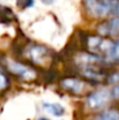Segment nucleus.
Returning a JSON list of instances; mask_svg holds the SVG:
<instances>
[{
    "instance_id": "f257e3e1",
    "label": "nucleus",
    "mask_w": 119,
    "mask_h": 120,
    "mask_svg": "<svg viewBox=\"0 0 119 120\" xmlns=\"http://www.w3.org/2000/svg\"><path fill=\"white\" fill-rule=\"evenodd\" d=\"M86 11L96 18L119 16V0H83Z\"/></svg>"
},
{
    "instance_id": "f03ea898",
    "label": "nucleus",
    "mask_w": 119,
    "mask_h": 120,
    "mask_svg": "<svg viewBox=\"0 0 119 120\" xmlns=\"http://www.w3.org/2000/svg\"><path fill=\"white\" fill-rule=\"evenodd\" d=\"M83 47L85 51L97 55L104 60H106L110 55V51L113 45V41L109 38H103L100 35H89L85 34L83 36Z\"/></svg>"
},
{
    "instance_id": "7ed1b4c3",
    "label": "nucleus",
    "mask_w": 119,
    "mask_h": 120,
    "mask_svg": "<svg viewBox=\"0 0 119 120\" xmlns=\"http://www.w3.org/2000/svg\"><path fill=\"white\" fill-rule=\"evenodd\" d=\"M22 54L35 65H39V67H43L46 64H50L53 58H54V55H53V51L43 45V44H39V43H29L27 44L26 47L22 48Z\"/></svg>"
},
{
    "instance_id": "20e7f679",
    "label": "nucleus",
    "mask_w": 119,
    "mask_h": 120,
    "mask_svg": "<svg viewBox=\"0 0 119 120\" xmlns=\"http://www.w3.org/2000/svg\"><path fill=\"white\" fill-rule=\"evenodd\" d=\"M78 71L79 76L82 78L90 83V84H103L106 83L107 78V70L103 68V65H88V67H82V68H76Z\"/></svg>"
},
{
    "instance_id": "39448f33",
    "label": "nucleus",
    "mask_w": 119,
    "mask_h": 120,
    "mask_svg": "<svg viewBox=\"0 0 119 120\" xmlns=\"http://www.w3.org/2000/svg\"><path fill=\"white\" fill-rule=\"evenodd\" d=\"M7 70L11 75L25 80H33L38 76V71L33 65L16 60H9L7 62Z\"/></svg>"
},
{
    "instance_id": "423d86ee",
    "label": "nucleus",
    "mask_w": 119,
    "mask_h": 120,
    "mask_svg": "<svg viewBox=\"0 0 119 120\" xmlns=\"http://www.w3.org/2000/svg\"><path fill=\"white\" fill-rule=\"evenodd\" d=\"M111 90L107 89H98L96 91H92L86 97V105L92 111H99L105 109L110 101L112 100Z\"/></svg>"
},
{
    "instance_id": "0eeeda50",
    "label": "nucleus",
    "mask_w": 119,
    "mask_h": 120,
    "mask_svg": "<svg viewBox=\"0 0 119 120\" xmlns=\"http://www.w3.org/2000/svg\"><path fill=\"white\" fill-rule=\"evenodd\" d=\"M60 86L71 94L79 96L85 92L88 87V82L78 77H63L60 80Z\"/></svg>"
},
{
    "instance_id": "6e6552de",
    "label": "nucleus",
    "mask_w": 119,
    "mask_h": 120,
    "mask_svg": "<svg viewBox=\"0 0 119 120\" xmlns=\"http://www.w3.org/2000/svg\"><path fill=\"white\" fill-rule=\"evenodd\" d=\"M97 33L103 38H119V16L100 21L97 25Z\"/></svg>"
},
{
    "instance_id": "1a4fd4ad",
    "label": "nucleus",
    "mask_w": 119,
    "mask_h": 120,
    "mask_svg": "<svg viewBox=\"0 0 119 120\" xmlns=\"http://www.w3.org/2000/svg\"><path fill=\"white\" fill-rule=\"evenodd\" d=\"M43 107L46 111H48L50 114L55 116V117H62L65 113V110L62 105L60 104H54V103H44Z\"/></svg>"
},
{
    "instance_id": "9d476101",
    "label": "nucleus",
    "mask_w": 119,
    "mask_h": 120,
    "mask_svg": "<svg viewBox=\"0 0 119 120\" xmlns=\"http://www.w3.org/2000/svg\"><path fill=\"white\" fill-rule=\"evenodd\" d=\"M97 118L99 120H119V109H107L103 111Z\"/></svg>"
},
{
    "instance_id": "9b49d317",
    "label": "nucleus",
    "mask_w": 119,
    "mask_h": 120,
    "mask_svg": "<svg viewBox=\"0 0 119 120\" xmlns=\"http://www.w3.org/2000/svg\"><path fill=\"white\" fill-rule=\"evenodd\" d=\"M106 60H110L112 62H117L119 63V40L113 41V45H112V49L110 51V55Z\"/></svg>"
},
{
    "instance_id": "f8f14e48",
    "label": "nucleus",
    "mask_w": 119,
    "mask_h": 120,
    "mask_svg": "<svg viewBox=\"0 0 119 120\" xmlns=\"http://www.w3.org/2000/svg\"><path fill=\"white\" fill-rule=\"evenodd\" d=\"M12 19H14V14L11 9L5 8V11H0V23L8 25L12 21Z\"/></svg>"
},
{
    "instance_id": "ddd939ff",
    "label": "nucleus",
    "mask_w": 119,
    "mask_h": 120,
    "mask_svg": "<svg viewBox=\"0 0 119 120\" xmlns=\"http://www.w3.org/2000/svg\"><path fill=\"white\" fill-rule=\"evenodd\" d=\"M8 86H9V78L5 72V70L0 67V92L5 91Z\"/></svg>"
},
{
    "instance_id": "4468645a",
    "label": "nucleus",
    "mask_w": 119,
    "mask_h": 120,
    "mask_svg": "<svg viewBox=\"0 0 119 120\" xmlns=\"http://www.w3.org/2000/svg\"><path fill=\"white\" fill-rule=\"evenodd\" d=\"M107 84H119V70H113L107 74L106 78Z\"/></svg>"
},
{
    "instance_id": "2eb2a0df",
    "label": "nucleus",
    "mask_w": 119,
    "mask_h": 120,
    "mask_svg": "<svg viewBox=\"0 0 119 120\" xmlns=\"http://www.w3.org/2000/svg\"><path fill=\"white\" fill-rule=\"evenodd\" d=\"M16 5L20 9H26V8H29L34 5V1L33 0H16Z\"/></svg>"
},
{
    "instance_id": "dca6fc26",
    "label": "nucleus",
    "mask_w": 119,
    "mask_h": 120,
    "mask_svg": "<svg viewBox=\"0 0 119 120\" xmlns=\"http://www.w3.org/2000/svg\"><path fill=\"white\" fill-rule=\"evenodd\" d=\"M111 94H112V98H113V99H118L119 100V84H116V85L112 87Z\"/></svg>"
},
{
    "instance_id": "f3484780",
    "label": "nucleus",
    "mask_w": 119,
    "mask_h": 120,
    "mask_svg": "<svg viewBox=\"0 0 119 120\" xmlns=\"http://www.w3.org/2000/svg\"><path fill=\"white\" fill-rule=\"evenodd\" d=\"M43 4H53L54 2V0H41Z\"/></svg>"
},
{
    "instance_id": "a211bd4d",
    "label": "nucleus",
    "mask_w": 119,
    "mask_h": 120,
    "mask_svg": "<svg viewBox=\"0 0 119 120\" xmlns=\"http://www.w3.org/2000/svg\"><path fill=\"white\" fill-rule=\"evenodd\" d=\"M38 120H49V119H47V118H40V119H38Z\"/></svg>"
},
{
    "instance_id": "6ab92c4d",
    "label": "nucleus",
    "mask_w": 119,
    "mask_h": 120,
    "mask_svg": "<svg viewBox=\"0 0 119 120\" xmlns=\"http://www.w3.org/2000/svg\"><path fill=\"white\" fill-rule=\"evenodd\" d=\"M96 120H99V119H98V118H97V119H96Z\"/></svg>"
},
{
    "instance_id": "aec40b11",
    "label": "nucleus",
    "mask_w": 119,
    "mask_h": 120,
    "mask_svg": "<svg viewBox=\"0 0 119 120\" xmlns=\"http://www.w3.org/2000/svg\"><path fill=\"white\" fill-rule=\"evenodd\" d=\"M0 56H1V54H0ZM0 58H1V57H0Z\"/></svg>"
}]
</instances>
